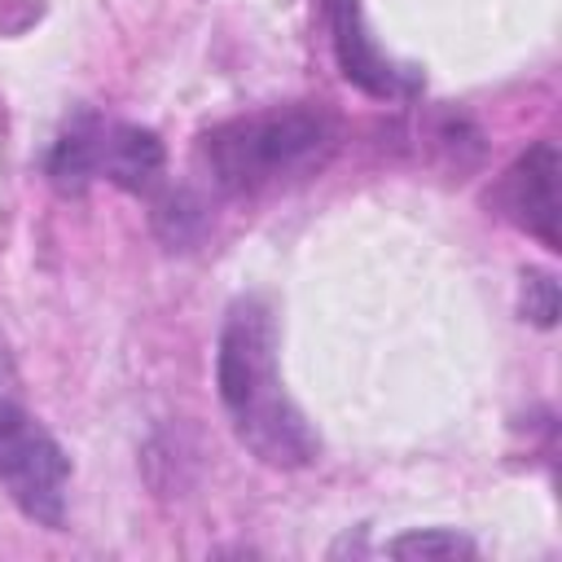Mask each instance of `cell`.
<instances>
[{"label":"cell","instance_id":"1","mask_svg":"<svg viewBox=\"0 0 562 562\" xmlns=\"http://www.w3.org/2000/svg\"><path fill=\"white\" fill-rule=\"evenodd\" d=\"M215 386L233 435L263 461L281 470L312 465L321 452L316 430L303 422L277 373V325L263 299H237L220 329Z\"/></svg>","mask_w":562,"mask_h":562},{"label":"cell","instance_id":"2","mask_svg":"<svg viewBox=\"0 0 562 562\" xmlns=\"http://www.w3.org/2000/svg\"><path fill=\"white\" fill-rule=\"evenodd\" d=\"M338 140L321 105H268L237 114L202 136V162L220 193L250 198L316 171Z\"/></svg>","mask_w":562,"mask_h":562},{"label":"cell","instance_id":"3","mask_svg":"<svg viewBox=\"0 0 562 562\" xmlns=\"http://www.w3.org/2000/svg\"><path fill=\"white\" fill-rule=\"evenodd\" d=\"M48 176L61 189H83L88 180L105 176V180L140 193L162 176V140L145 127L105 123L97 114H83L57 136V145L48 154Z\"/></svg>","mask_w":562,"mask_h":562},{"label":"cell","instance_id":"4","mask_svg":"<svg viewBox=\"0 0 562 562\" xmlns=\"http://www.w3.org/2000/svg\"><path fill=\"white\" fill-rule=\"evenodd\" d=\"M66 483H70V457L9 395V386L0 378V487L26 518H35L44 527H61Z\"/></svg>","mask_w":562,"mask_h":562},{"label":"cell","instance_id":"5","mask_svg":"<svg viewBox=\"0 0 562 562\" xmlns=\"http://www.w3.org/2000/svg\"><path fill=\"white\" fill-rule=\"evenodd\" d=\"M501 211L531 233L544 250H562L558 246V149L549 140L531 145L501 180L496 189Z\"/></svg>","mask_w":562,"mask_h":562},{"label":"cell","instance_id":"6","mask_svg":"<svg viewBox=\"0 0 562 562\" xmlns=\"http://www.w3.org/2000/svg\"><path fill=\"white\" fill-rule=\"evenodd\" d=\"M325 13H329L338 66L351 83H360L373 97H400V92L413 88V75L391 66V57L369 40L364 18H360V0H325Z\"/></svg>","mask_w":562,"mask_h":562},{"label":"cell","instance_id":"7","mask_svg":"<svg viewBox=\"0 0 562 562\" xmlns=\"http://www.w3.org/2000/svg\"><path fill=\"white\" fill-rule=\"evenodd\" d=\"M386 553H395V558H470L474 544L457 531H413V536L391 540Z\"/></svg>","mask_w":562,"mask_h":562},{"label":"cell","instance_id":"8","mask_svg":"<svg viewBox=\"0 0 562 562\" xmlns=\"http://www.w3.org/2000/svg\"><path fill=\"white\" fill-rule=\"evenodd\" d=\"M527 294H536V303L527 299V316L536 325H553L558 321V285L544 272H527Z\"/></svg>","mask_w":562,"mask_h":562}]
</instances>
